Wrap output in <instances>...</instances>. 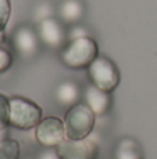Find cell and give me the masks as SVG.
Wrapping results in <instances>:
<instances>
[{"instance_id": "cell-14", "label": "cell", "mask_w": 157, "mask_h": 159, "mask_svg": "<svg viewBox=\"0 0 157 159\" xmlns=\"http://www.w3.org/2000/svg\"><path fill=\"white\" fill-rule=\"evenodd\" d=\"M10 126V98L0 93V130Z\"/></svg>"}, {"instance_id": "cell-11", "label": "cell", "mask_w": 157, "mask_h": 159, "mask_svg": "<svg viewBox=\"0 0 157 159\" xmlns=\"http://www.w3.org/2000/svg\"><path fill=\"white\" fill-rule=\"evenodd\" d=\"M82 16V6L78 0H66L61 6V17L67 22H74Z\"/></svg>"}, {"instance_id": "cell-1", "label": "cell", "mask_w": 157, "mask_h": 159, "mask_svg": "<svg viewBox=\"0 0 157 159\" xmlns=\"http://www.w3.org/2000/svg\"><path fill=\"white\" fill-rule=\"evenodd\" d=\"M99 56L96 41L88 35L75 36L63 48L60 53L61 61L68 69H88L92 61Z\"/></svg>"}, {"instance_id": "cell-6", "label": "cell", "mask_w": 157, "mask_h": 159, "mask_svg": "<svg viewBox=\"0 0 157 159\" xmlns=\"http://www.w3.org/2000/svg\"><path fill=\"white\" fill-rule=\"evenodd\" d=\"M56 151L60 159H97L99 157V145L91 138H83V140L66 138Z\"/></svg>"}, {"instance_id": "cell-13", "label": "cell", "mask_w": 157, "mask_h": 159, "mask_svg": "<svg viewBox=\"0 0 157 159\" xmlns=\"http://www.w3.org/2000/svg\"><path fill=\"white\" fill-rule=\"evenodd\" d=\"M117 159H141L136 144L132 140H124L120 143L116 152Z\"/></svg>"}, {"instance_id": "cell-3", "label": "cell", "mask_w": 157, "mask_h": 159, "mask_svg": "<svg viewBox=\"0 0 157 159\" xmlns=\"http://www.w3.org/2000/svg\"><path fill=\"white\" fill-rule=\"evenodd\" d=\"M42 107L24 96L10 98V126L19 130H31L42 120Z\"/></svg>"}, {"instance_id": "cell-5", "label": "cell", "mask_w": 157, "mask_h": 159, "mask_svg": "<svg viewBox=\"0 0 157 159\" xmlns=\"http://www.w3.org/2000/svg\"><path fill=\"white\" fill-rule=\"evenodd\" d=\"M35 135L40 145L46 148H57L67 137L64 120L56 116H47L42 119L40 123L36 126Z\"/></svg>"}, {"instance_id": "cell-16", "label": "cell", "mask_w": 157, "mask_h": 159, "mask_svg": "<svg viewBox=\"0 0 157 159\" xmlns=\"http://www.w3.org/2000/svg\"><path fill=\"white\" fill-rule=\"evenodd\" d=\"M13 66V55L7 48L0 45V74L6 73Z\"/></svg>"}, {"instance_id": "cell-12", "label": "cell", "mask_w": 157, "mask_h": 159, "mask_svg": "<svg viewBox=\"0 0 157 159\" xmlns=\"http://www.w3.org/2000/svg\"><path fill=\"white\" fill-rule=\"evenodd\" d=\"M19 143L13 138H4L0 143V159H18L19 158Z\"/></svg>"}, {"instance_id": "cell-20", "label": "cell", "mask_w": 157, "mask_h": 159, "mask_svg": "<svg viewBox=\"0 0 157 159\" xmlns=\"http://www.w3.org/2000/svg\"><path fill=\"white\" fill-rule=\"evenodd\" d=\"M141 159H142V158H141Z\"/></svg>"}, {"instance_id": "cell-18", "label": "cell", "mask_w": 157, "mask_h": 159, "mask_svg": "<svg viewBox=\"0 0 157 159\" xmlns=\"http://www.w3.org/2000/svg\"><path fill=\"white\" fill-rule=\"evenodd\" d=\"M4 138H7V137H6V129H3V130H0V143H2Z\"/></svg>"}, {"instance_id": "cell-15", "label": "cell", "mask_w": 157, "mask_h": 159, "mask_svg": "<svg viewBox=\"0 0 157 159\" xmlns=\"http://www.w3.org/2000/svg\"><path fill=\"white\" fill-rule=\"evenodd\" d=\"M11 17V2L0 0V34H4L6 27Z\"/></svg>"}, {"instance_id": "cell-7", "label": "cell", "mask_w": 157, "mask_h": 159, "mask_svg": "<svg viewBox=\"0 0 157 159\" xmlns=\"http://www.w3.org/2000/svg\"><path fill=\"white\" fill-rule=\"evenodd\" d=\"M39 35L42 41L52 48H60L66 43V31L60 25V22L53 18H43L39 25Z\"/></svg>"}, {"instance_id": "cell-4", "label": "cell", "mask_w": 157, "mask_h": 159, "mask_svg": "<svg viewBox=\"0 0 157 159\" xmlns=\"http://www.w3.org/2000/svg\"><path fill=\"white\" fill-rule=\"evenodd\" d=\"M88 75L91 84L104 92H113L120 84L121 74L118 67L107 56L99 55L88 67Z\"/></svg>"}, {"instance_id": "cell-19", "label": "cell", "mask_w": 157, "mask_h": 159, "mask_svg": "<svg viewBox=\"0 0 157 159\" xmlns=\"http://www.w3.org/2000/svg\"><path fill=\"white\" fill-rule=\"evenodd\" d=\"M4 42V34H0V45Z\"/></svg>"}, {"instance_id": "cell-2", "label": "cell", "mask_w": 157, "mask_h": 159, "mask_svg": "<svg viewBox=\"0 0 157 159\" xmlns=\"http://www.w3.org/2000/svg\"><path fill=\"white\" fill-rule=\"evenodd\" d=\"M96 115L86 103L78 102L67 110L64 116L66 135L70 140L88 138L95 127Z\"/></svg>"}, {"instance_id": "cell-9", "label": "cell", "mask_w": 157, "mask_h": 159, "mask_svg": "<svg viewBox=\"0 0 157 159\" xmlns=\"http://www.w3.org/2000/svg\"><path fill=\"white\" fill-rule=\"evenodd\" d=\"M14 46L24 56L35 55L38 49V39H36L35 32L28 27L19 28L14 35Z\"/></svg>"}, {"instance_id": "cell-17", "label": "cell", "mask_w": 157, "mask_h": 159, "mask_svg": "<svg viewBox=\"0 0 157 159\" xmlns=\"http://www.w3.org/2000/svg\"><path fill=\"white\" fill-rule=\"evenodd\" d=\"M39 159H60L57 155V151H46L40 155Z\"/></svg>"}, {"instance_id": "cell-8", "label": "cell", "mask_w": 157, "mask_h": 159, "mask_svg": "<svg viewBox=\"0 0 157 159\" xmlns=\"http://www.w3.org/2000/svg\"><path fill=\"white\" fill-rule=\"evenodd\" d=\"M85 103L93 110L96 116L104 115L111 106V99L108 92H104L92 84L88 85L85 91Z\"/></svg>"}, {"instance_id": "cell-10", "label": "cell", "mask_w": 157, "mask_h": 159, "mask_svg": "<svg viewBox=\"0 0 157 159\" xmlns=\"http://www.w3.org/2000/svg\"><path fill=\"white\" fill-rule=\"evenodd\" d=\"M56 98L60 103L74 106L75 103H78L77 101L79 98V89L74 82H63L56 91Z\"/></svg>"}]
</instances>
